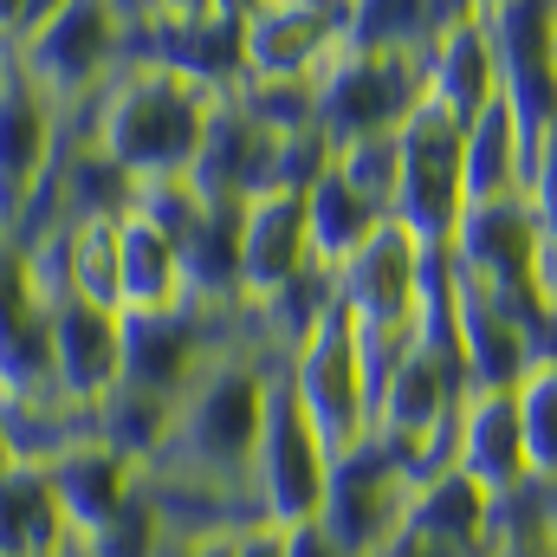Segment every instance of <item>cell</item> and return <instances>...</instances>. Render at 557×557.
I'll return each instance as SVG.
<instances>
[{
    "mask_svg": "<svg viewBox=\"0 0 557 557\" xmlns=\"http://www.w3.org/2000/svg\"><path fill=\"white\" fill-rule=\"evenodd\" d=\"M221 111V91L195 85L175 65L156 59H124L98 98H85L65 124L85 131L104 156H117L131 169V182H156V175H188L208 124Z\"/></svg>",
    "mask_w": 557,
    "mask_h": 557,
    "instance_id": "obj_1",
    "label": "cell"
},
{
    "mask_svg": "<svg viewBox=\"0 0 557 557\" xmlns=\"http://www.w3.org/2000/svg\"><path fill=\"white\" fill-rule=\"evenodd\" d=\"M278 363L267 350H253V337L227 344L182 396L162 454L143 473H175V480H208V486H247L253 493V447L267 428Z\"/></svg>",
    "mask_w": 557,
    "mask_h": 557,
    "instance_id": "obj_2",
    "label": "cell"
},
{
    "mask_svg": "<svg viewBox=\"0 0 557 557\" xmlns=\"http://www.w3.org/2000/svg\"><path fill=\"white\" fill-rule=\"evenodd\" d=\"M131 39H137V20L124 13V0H65L59 13H46L33 33L7 46V65L72 117L131 59Z\"/></svg>",
    "mask_w": 557,
    "mask_h": 557,
    "instance_id": "obj_3",
    "label": "cell"
},
{
    "mask_svg": "<svg viewBox=\"0 0 557 557\" xmlns=\"http://www.w3.org/2000/svg\"><path fill=\"white\" fill-rule=\"evenodd\" d=\"M416 467L403 447L363 434L350 454L331 460L324 480V506H318V532L337 545L344 557H389L403 525H409V493H416Z\"/></svg>",
    "mask_w": 557,
    "mask_h": 557,
    "instance_id": "obj_4",
    "label": "cell"
},
{
    "mask_svg": "<svg viewBox=\"0 0 557 557\" xmlns=\"http://www.w3.org/2000/svg\"><path fill=\"white\" fill-rule=\"evenodd\" d=\"M285 383H292L298 409L311 416V428L324 434L331 454H350V447L370 434L376 376H370L363 337H357V324H350L344 305H331V311L298 337V350L285 357Z\"/></svg>",
    "mask_w": 557,
    "mask_h": 557,
    "instance_id": "obj_5",
    "label": "cell"
},
{
    "mask_svg": "<svg viewBox=\"0 0 557 557\" xmlns=\"http://www.w3.org/2000/svg\"><path fill=\"white\" fill-rule=\"evenodd\" d=\"M421 104V46H344L318 78V137L331 149L389 137Z\"/></svg>",
    "mask_w": 557,
    "mask_h": 557,
    "instance_id": "obj_6",
    "label": "cell"
},
{
    "mask_svg": "<svg viewBox=\"0 0 557 557\" xmlns=\"http://www.w3.org/2000/svg\"><path fill=\"white\" fill-rule=\"evenodd\" d=\"M331 447L324 434L311 428V416L298 409L292 383H285V363L273 376V403H267V428H260V447H253V506L260 519L273 525H311L318 506H324V480H331Z\"/></svg>",
    "mask_w": 557,
    "mask_h": 557,
    "instance_id": "obj_7",
    "label": "cell"
},
{
    "mask_svg": "<svg viewBox=\"0 0 557 557\" xmlns=\"http://www.w3.org/2000/svg\"><path fill=\"white\" fill-rule=\"evenodd\" d=\"M350 39V0H260L240 20V78L318 85Z\"/></svg>",
    "mask_w": 557,
    "mask_h": 557,
    "instance_id": "obj_8",
    "label": "cell"
},
{
    "mask_svg": "<svg viewBox=\"0 0 557 557\" xmlns=\"http://www.w3.org/2000/svg\"><path fill=\"white\" fill-rule=\"evenodd\" d=\"M396 149H403V169H396V208H389V221H403L421 247H447L454 221L467 214L460 124L421 98L416 111H409V124L396 131Z\"/></svg>",
    "mask_w": 557,
    "mask_h": 557,
    "instance_id": "obj_9",
    "label": "cell"
},
{
    "mask_svg": "<svg viewBox=\"0 0 557 557\" xmlns=\"http://www.w3.org/2000/svg\"><path fill=\"white\" fill-rule=\"evenodd\" d=\"M539 253H545V240H539V221L525 214L519 195H512V201H480V208H467V214L454 221V234H447V267L467 278V285H480V292H493V298L525 305V311L545 318V305H539ZM545 324H552V318H545Z\"/></svg>",
    "mask_w": 557,
    "mask_h": 557,
    "instance_id": "obj_10",
    "label": "cell"
},
{
    "mask_svg": "<svg viewBox=\"0 0 557 557\" xmlns=\"http://www.w3.org/2000/svg\"><path fill=\"white\" fill-rule=\"evenodd\" d=\"M65 149V111L39 98L13 65H0V240L26 214V201L52 182Z\"/></svg>",
    "mask_w": 557,
    "mask_h": 557,
    "instance_id": "obj_11",
    "label": "cell"
},
{
    "mask_svg": "<svg viewBox=\"0 0 557 557\" xmlns=\"http://www.w3.org/2000/svg\"><path fill=\"white\" fill-rule=\"evenodd\" d=\"M447 467L467 473L493 506L519 499L532 480V460H525V428H519V403L512 389H467L460 416H454V447H447Z\"/></svg>",
    "mask_w": 557,
    "mask_h": 557,
    "instance_id": "obj_12",
    "label": "cell"
},
{
    "mask_svg": "<svg viewBox=\"0 0 557 557\" xmlns=\"http://www.w3.org/2000/svg\"><path fill=\"white\" fill-rule=\"evenodd\" d=\"M311 267V234H305V188L278 182L240 208V260H234V298L267 305Z\"/></svg>",
    "mask_w": 557,
    "mask_h": 557,
    "instance_id": "obj_13",
    "label": "cell"
},
{
    "mask_svg": "<svg viewBox=\"0 0 557 557\" xmlns=\"http://www.w3.org/2000/svg\"><path fill=\"white\" fill-rule=\"evenodd\" d=\"M499 91H506V78H499V52H493V33H486L480 7L441 20L421 39V98L434 111H447L454 124H467L473 111H486Z\"/></svg>",
    "mask_w": 557,
    "mask_h": 557,
    "instance_id": "obj_14",
    "label": "cell"
},
{
    "mask_svg": "<svg viewBox=\"0 0 557 557\" xmlns=\"http://www.w3.org/2000/svg\"><path fill=\"white\" fill-rule=\"evenodd\" d=\"M117 383H124V311L85 298L52 305V396L91 416Z\"/></svg>",
    "mask_w": 557,
    "mask_h": 557,
    "instance_id": "obj_15",
    "label": "cell"
},
{
    "mask_svg": "<svg viewBox=\"0 0 557 557\" xmlns=\"http://www.w3.org/2000/svg\"><path fill=\"white\" fill-rule=\"evenodd\" d=\"M0 396H52V305L13 240H0Z\"/></svg>",
    "mask_w": 557,
    "mask_h": 557,
    "instance_id": "obj_16",
    "label": "cell"
},
{
    "mask_svg": "<svg viewBox=\"0 0 557 557\" xmlns=\"http://www.w3.org/2000/svg\"><path fill=\"white\" fill-rule=\"evenodd\" d=\"M493 525H499V506L454 467H434L421 473L416 493H409V525L403 539L434 545L447 557H486L493 552Z\"/></svg>",
    "mask_w": 557,
    "mask_h": 557,
    "instance_id": "obj_17",
    "label": "cell"
},
{
    "mask_svg": "<svg viewBox=\"0 0 557 557\" xmlns=\"http://www.w3.org/2000/svg\"><path fill=\"white\" fill-rule=\"evenodd\" d=\"M46 480H52V493H59V512H65L72 539H85V532H98L111 512L131 506L143 467H131L124 454H111L98 434H85V441H72L65 454L46 460Z\"/></svg>",
    "mask_w": 557,
    "mask_h": 557,
    "instance_id": "obj_18",
    "label": "cell"
},
{
    "mask_svg": "<svg viewBox=\"0 0 557 557\" xmlns=\"http://www.w3.org/2000/svg\"><path fill=\"white\" fill-rule=\"evenodd\" d=\"M519 182H525V124L499 91L486 111L460 124V188H467V208H480V201H512Z\"/></svg>",
    "mask_w": 557,
    "mask_h": 557,
    "instance_id": "obj_19",
    "label": "cell"
},
{
    "mask_svg": "<svg viewBox=\"0 0 557 557\" xmlns=\"http://www.w3.org/2000/svg\"><path fill=\"white\" fill-rule=\"evenodd\" d=\"M182 298V247L131 208L117 221V311H169Z\"/></svg>",
    "mask_w": 557,
    "mask_h": 557,
    "instance_id": "obj_20",
    "label": "cell"
},
{
    "mask_svg": "<svg viewBox=\"0 0 557 557\" xmlns=\"http://www.w3.org/2000/svg\"><path fill=\"white\" fill-rule=\"evenodd\" d=\"M72 539L59 493L46 480L39 460H13L0 473V557H59V545Z\"/></svg>",
    "mask_w": 557,
    "mask_h": 557,
    "instance_id": "obj_21",
    "label": "cell"
},
{
    "mask_svg": "<svg viewBox=\"0 0 557 557\" xmlns=\"http://www.w3.org/2000/svg\"><path fill=\"white\" fill-rule=\"evenodd\" d=\"M389 214H376L331 162L305 182V234H311V267H324V273H337L376 227H383Z\"/></svg>",
    "mask_w": 557,
    "mask_h": 557,
    "instance_id": "obj_22",
    "label": "cell"
},
{
    "mask_svg": "<svg viewBox=\"0 0 557 557\" xmlns=\"http://www.w3.org/2000/svg\"><path fill=\"white\" fill-rule=\"evenodd\" d=\"M169 421H175V403H169V396L137 389V383H117V389L91 409V434H98L111 454H124L131 467H149V460L162 454V441H169Z\"/></svg>",
    "mask_w": 557,
    "mask_h": 557,
    "instance_id": "obj_23",
    "label": "cell"
},
{
    "mask_svg": "<svg viewBox=\"0 0 557 557\" xmlns=\"http://www.w3.org/2000/svg\"><path fill=\"white\" fill-rule=\"evenodd\" d=\"M512 403H519V428H525V460H532V480L552 486L557 480V344L512 383Z\"/></svg>",
    "mask_w": 557,
    "mask_h": 557,
    "instance_id": "obj_24",
    "label": "cell"
},
{
    "mask_svg": "<svg viewBox=\"0 0 557 557\" xmlns=\"http://www.w3.org/2000/svg\"><path fill=\"white\" fill-rule=\"evenodd\" d=\"M72 298L117 311V221H72Z\"/></svg>",
    "mask_w": 557,
    "mask_h": 557,
    "instance_id": "obj_25",
    "label": "cell"
},
{
    "mask_svg": "<svg viewBox=\"0 0 557 557\" xmlns=\"http://www.w3.org/2000/svg\"><path fill=\"white\" fill-rule=\"evenodd\" d=\"M331 169H337L376 214L396 208V169H403L396 131H389V137H357V143H344V149H331Z\"/></svg>",
    "mask_w": 557,
    "mask_h": 557,
    "instance_id": "obj_26",
    "label": "cell"
},
{
    "mask_svg": "<svg viewBox=\"0 0 557 557\" xmlns=\"http://www.w3.org/2000/svg\"><path fill=\"white\" fill-rule=\"evenodd\" d=\"M162 539H169V525H162V512L143 499V480H137V493H131V506L124 512H111L98 532H85L78 545L91 557H156L162 552Z\"/></svg>",
    "mask_w": 557,
    "mask_h": 557,
    "instance_id": "obj_27",
    "label": "cell"
},
{
    "mask_svg": "<svg viewBox=\"0 0 557 557\" xmlns=\"http://www.w3.org/2000/svg\"><path fill=\"white\" fill-rule=\"evenodd\" d=\"M519 201H525V214L539 221V240L557 247V117H545V124L525 137V182H519Z\"/></svg>",
    "mask_w": 557,
    "mask_h": 557,
    "instance_id": "obj_28",
    "label": "cell"
},
{
    "mask_svg": "<svg viewBox=\"0 0 557 557\" xmlns=\"http://www.w3.org/2000/svg\"><path fill=\"white\" fill-rule=\"evenodd\" d=\"M486 557H557V532L545 519V493L525 486L519 499L499 506V525H493V552Z\"/></svg>",
    "mask_w": 557,
    "mask_h": 557,
    "instance_id": "obj_29",
    "label": "cell"
},
{
    "mask_svg": "<svg viewBox=\"0 0 557 557\" xmlns=\"http://www.w3.org/2000/svg\"><path fill=\"white\" fill-rule=\"evenodd\" d=\"M292 545V525H273V519H253L234 532V557H285Z\"/></svg>",
    "mask_w": 557,
    "mask_h": 557,
    "instance_id": "obj_30",
    "label": "cell"
},
{
    "mask_svg": "<svg viewBox=\"0 0 557 557\" xmlns=\"http://www.w3.org/2000/svg\"><path fill=\"white\" fill-rule=\"evenodd\" d=\"M285 557H344L318 525H292V545H285Z\"/></svg>",
    "mask_w": 557,
    "mask_h": 557,
    "instance_id": "obj_31",
    "label": "cell"
},
{
    "mask_svg": "<svg viewBox=\"0 0 557 557\" xmlns=\"http://www.w3.org/2000/svg\"><path fill=\"white\" fill-rule=\"evenodd\" d=\"M20 7H26V0H0V52L20 39Z\"/></svg>",
    "mask_w": 557,
    "mask_h": 557,
    "instance_id": "obj_32",
    "label": "cell"
},
{
    "mask_svg": "<svg viewBox=\"0 0 557 557\" xmlns=\"http://www.w3.org/2000/svg\"><path fill=\"white\" fill-rule=\"evenodd\" d=\"M539 493H545V519H552V532H557V480L552 486H539Z\"/></svg>",
    "mask_w": 557,
    "mask_h": 557,
    "instance_id": "obj_33",
    "label": "cell"
},
{
    "mask_svg": "<svg viewBox=\"0 0 557 557\" xmlns=\"http://www.w3.org/2000/svg\"><path fill=\"white\" fill-rule=\"evenodd\" d=\"M13 460H20V454H13V441H7V428H0V473H7Z\"/></svg>",
    "mask_w": 557,
    "mask_h": 557,
    "instance_id": "obj_34",
    "label": "cell"
},
{
    "mask_svg": "<svg viewBox=\"0 0 557 557\" xmlns=\"http://www.w3.org/2000/svg\"><path fill=\"white\" fill-rule=\"evenodd\" d=\"M59 557H91V552H85L78 539H65V545H59Z\"/></svg>",
    "mask_w": 557,
    "mask_h": 557,
    "instance_id": "obj_35",
    "label": "cell"
},
{
    "mask_svg": "<svg viewBox=\"0 0 557 557\" xmlns=\"http://www.w3.org/2000/svg\"><path fill=\"white\" fill-rule=\"evenodd\" d=\"M467 7H493V0H467Z\"/></svg>",
    "mask_w": 557,
    "mask_h": 557,
    "instance_id": "obj_36",
    "label": "cell"
},
{
    "mask_svg": "<svg viewBox=\"0 0 557 557\" xmlns=\"http://www.w3.org/2000/svg\"><path fill=\"white\" fill-rule=\"evenodd\" d=\"M552 13H557V0H552Z\"/></svg>",
    "mask_w": 557,
    "mask_h": 557,
    "instance_id": "obj_37",
    "label": "cell"
}]
</instances>
